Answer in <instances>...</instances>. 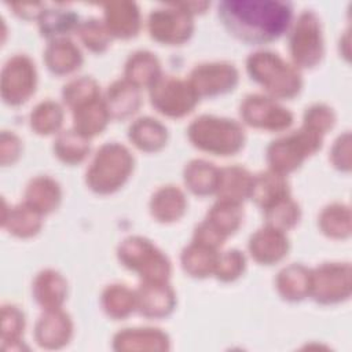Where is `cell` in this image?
<instances>
[{
	"label": "cell",
	"instance_id": "1",
	"mask_svg": "<svg viewBox=\"0 0 352 352\" xmlns=\"http://www.w3.org/2000/svg\"><path fill=\"white\" fill-rule=\"evenodd\" d=\"M219 18L238 40L265 44L276 40L287 29L292 6L272 0H228L219 4Z\"/></svg>",
	"mask_w": 352,
	"mask_h": 352
},
{
	"label": "cell",
	"instance_id": "2",
	"mask_svg": "<svg viewBox=\"0 0 352 352\" xmlns=\"http://www.w3.org/2000/svg\"><path fill=\"white\" fill-rule=\"evenodd\" d=\"M246 67L250 77L274 98L289 99L301 89L300 73L278 54L271 51L254 52L248 58Z\"/></svg>",
	"mask_w": 352,
	"mask_h": 352
},
{
	"label": "cell",
	"instance_id": "3",
	"mask_svg": "<svg viewBox=\"0 0 352 352\" xmlns=\"http://www.w3.org/2000/svg\"><path fill=\"white\" fill-rule=\"evenodd\" d=\"M188 139L199 150L216 155H232L243 146L245 133L234 120L201 116L188 126Z\"/></svg>",
	"mask_w": 352,
	"mask_h": 352
},
{
	"label": "cell",
	"instance_id": "4",
	"mask_svg": "<svg viewBox=\"0 0 352 352\" xmlns=\"http://www.w3.org/2000/svg\"><path fill=\"white\" fill-rule=\"evenodd\" d=\"M132 168L131 153L121 144L107 143L100 147L87 170V184L99 194L113 192L126 182Z\"/></svg>",
	"mask_w": 352,
	"mask_h": 352
},
{
	"label": "cell",
	"instance_id": "5",
	"mask_svg": "<svg viewBox=\"0 0 352 352\" xmlns=\"http://www.w3.org/2000/svg\"><path fill=\"white\" fill-rule=\"evenodd\" d=\"M120 261L140 274L146 282H166L170 274L168 258L150 241L129 236L118 248Z\"/></svg>",
	"mask_w": 352,
	"mask_h": 352
},
{
	"label": "cell",
	"instance_id": "6",
	"mask_svg": "<svg viewBox=\"0 0 352 352\" xmlns=\"http://www.w3.org/2000/svg\"><path fill=\"white\" fill-rule=\"evenodd\" d=\"M320 133L304 126L287 136L274 140L267 157L272 170L278 173H287L301 165L305 157L315 153L320 147Z\"/></svg>",
	"mask_w": 352,
	"mask_h": 352
},
{
	"label": "cell",
	"instance_id": "7",
	"mask_svg": "<svg viewBox=\"0 0 352 352\" xmlns=\"http://www.w3.org/2000/svg\"><path fill=\"white\" fill-rule=\"evenodd\" d=\"M194 30L192 14L183 3L153 10L148 16L150 36L164 44H182Z\"/></svg>",
	"mask_w": 352,
	"mask_h": 352
},
{
	"label": "cell",
	"instance_id": "8",
	"mask_svg": "<svg viewBox=\"0 0 352 352\" xmlns=\"http://www.w3.org/2000/svg\"><path fill=\"white\" fill-rule=\"evenodd\" d=\"M150 98L153 106L169 117L188 114L199 99L190 82L172 76H161L150 87Z\"/></svg>",
	"mask_w": 352,
	"mask_h": 352
},
{
	"label": "cell",
	"instance_id": "9",
	"mask_svg": "<svg viewBox=\"0 0 352 352\" xmlns=\"http://www.w3.org/2000/svg\"><path fill=\"white\" fill-rule=\"evenodd\" d=\"M290 54L296 65L301 67L315 66L323 54V38L320 22L315 12L305 10L290 34Z\"/></svg>",
	"mask_w": 352,
	"mask_h": 352
},
{
	"label": "cell",
	"instance_id": "10",
	"mask_svg": "<svg viewBox=\"0 0 352 352\" xmlns=\"http://www.w3.org/2000/svg\"><path fill=\"white\" fill-rule=\"evenodd\" d=\"M36 82L37 73L32 59L26 55H15L4 63L1 70V99L10 106L22 104L34 92Z\"/></svg>",
	"mask_w": 352,
	"mask_h": 352
},
{
	"label": "cell",
	"instance_id": "11",
	"mask_svg": "<svg viewBox=\"0 0 352 352\" xmlns=\"http://www.w3.org/2000/svg\"><path fill=\"white\" fill-rule=\"evenodd\" d=\"M241 117L246 124L268 131H282L293 122V116L287 109L263 95L246 96L241 104Z\"/></svg>",
	"mask_w": 352,
	"mask_h": 352
},
{
	"label": "cell",
	"instance_id": "12",
	"mask_svg": "<svg viewBox=\"0 0 352 352\" xmlns=\"http://www.w3.org/2000/svg\"><path fill=\"white\" fill-rule=\"evenodd\" d=\"M190 85L199 96H214L228 92L238 82L236 69L224 62L204 63L197 66L190 76Z\"/></svg>",
	"mask_w": 352,
	"mask_h": 352
},
{
	"label": "cell",
	"instance_id": "13",
	"mask_svg": "<svg viewBox=\"0 0 352 352\" xmlns=\"http://www.w3.org/2000/svg\"><path fill=\"white\" fill-rule=\"evenodd\" d=\"M104 25L111 36L129 38L140 28L139 7L133 1H111L104 4Z\"/></svg>",
	"mask_w": 352,
	"mask_h": 352
},
{
	"label": "cell",
	"instance_id": "14",
	"mask_svg": "<svg viewBox=\"0 0 352 352\" xmlns=\"http://www.w3.org/2000/svg\"><path fill=\"white\" fill-rule=\"evenodd\" d=\"M135 296L140 314L151 318L168 315L175 304L173 290L166 282H146Z\"/></svg>",
	"mask_w": 352,
	"mask_h": 352
},
{
	"label": "cell",
	"instance_id": "15",
	"mask_svg": "<svg viewBox=\"0 0 352 352\" xmlns=\"http://www.w3.org/2000/svg\"><path fill=\"white\" fill-rule=\"evenodd\" d=\"M289 243L283 231L267 226L252 235L249 250L252 256L263 264H272L283 258L287 253Z\"/></svg>",
	"mask_w": 352,
	"mask_h": 352
},
{
	"label": "cell",
	"instance_id": "16",
	"mask_svg": "<svg viewBox=\"0 0 352 352\" xmlns=\"http://www.w3.org/2000/svg\"><path fill=\"white\" fill-rule=\"evenodd\" d=\"M342 275L341 265H322L315 272H311V290L316 301L334 302L341 300L342 290L348 286H341L342 280H349L348 272Z\"/></svg>",
	"mask_w": 352,
	"mask_h": 352
},
{
	"label": "cell",
	"instance_id": "17",
	"mask_svg": "<svg viewBox=\"0 0 352 352\" xmlns=\"http://www.w3.org/2000/svg\"><path fill=\"white\" fill-rule=\"evenodd\" d=\"M47 67L55 74H67L80 67L82 56L80 50L69 38L52 40L44 52Z\"/></svg>",
	"mask_w": 352,
	"mask_h": 352
},
{
	"label": "cell",
	"instance_id": "18",
	"mask_svg": "<svg viewBox=\"0 0 352 352\" xmlns=\"http://www.w3.org/2000/svg\"><path fill=\"white\" fill-rule=\"evenodd\" d=\"M250 197L263 209L289 197V187L285 176L275 170H268L253 177Z\"/></svg>",
	"mask_w": 352,
	"mask_h": 352
},
{
	"label": "cell",
	"instance_id": "19",
	"mask_svg": "<svg viewBox=\"0 0 352 352\" xmlns=\"http://www.w3.org/2000/svg\"><path fill=\"white\" fill-rule=\"evenodd\" d=\"M104 103L110 117L125 118L138 111L140 106L139 88L126 80H118L109 87Z\"/></svg>",
	"mask_w": 352,
	"mask_h": 352
},
{
	"label": "cell",
	"instance_id": "20",
	"mask_svg": "<svg viewBox=\"0 0 352 352\" xmlns=\"http://www.w3.org/2000/svg\"><path fill=\"white\" fill-rule=\"evenodd\" d=\"M60 201V188L58 183L47 176H38L30 180L25 190V204L38 213L52 212Z\"/></svg>",
	"mask_w": 352,
	"mask_h": 352
},
{
	"label": "cell",
	"instance_id": "21",
	"mask_svg": "<svg viewBox=\"0 0 352 352\" xmlns=\"http://www.w3.org/2000/svg\"><path fill=\"white\" fill-rule=\"evenodd\" d=\"M70 320L67 315L56 309H47L45 315L40 316L36 324V338L40 345L56 346L59 342H65L70 336Z\"/></svg>",
	"mask_w": 352,
	"mask_h": 352
},
{
	"label": "cell",
	"instance_id": "22",
	"mask_svg": "<svg viewBox=\"0 0 352 352\" xmlns=\"http://www.w3.org/2000/svg\"><path fill=\"white\" fill-rule=\"evenodd\" d=\"M161 77L158 59L148 51L132 54L125 65V80L136 88L151 87Z\"/></svg>",
	"mask_w": 352,
	"mask_h": 352
},
{
	"label": "cell",
	"instance_id": "23",
	"mask_svg": "<svg viewBox=\"0 0 352 352\" xmlns=\"http://www.w3.org/2000/svg\"><path fill=\"white\" fill-rule=\"evenodd\" d=\"M253 184L252 175L241 166H230L220 169V179L217 186L219 199L241 202L250 197Z\"/></svg>",
	"mask_w": 352,
	"mask_h": 352
},
{
	"label": "cell",
	"instance_id": "24",
	"mask_svg": "<svg viewBox=\"0 0 352 352\" xmlns=\"http://www.w3.org/2000/svg\"><path fill=\"white\" fill-rule=\"evenodd\" d=\"M66 282L52 270L40 272L33 283V296L45 309H56L65 300Z\"/></svg>",
	"mask_w": 352,
	"mask_h": 352
},
{
	"label": "cell",
	"instance_id": "25",
	"mask_svg": "<svg viewBox=\"0 0 352 352\" xmlns=\"http://www.w3.org/2000/svg\"><path fill=\"white\" fill-rule=\"evenodd\" d=\"M110 114L104 100L96 98L73 110L74 129L78 133L89 138L92 135L100 133V131L106 126Z\"/></svg>",
	"mask_w": 352,
	"mask_h": 352
},
{
	"label": "cell",
	"instance_id": "26",
	"mask_svg": "<svg viewBox=\"0 0 352 352\" xmlns=\"http://www.w3.org/2000/svg\"><path fill=\"white\" fill-rule=\"evenodd\" d=\"M40 216L41 213H38L36 209L30 208L28 204H22L12 209L3 210L1 226L10 234L26 238L34 235L40 230Z\"/></svg>",
	"mask_w": 352,
	"mask_h": 352
},
{
	"label": "cell",
	"instance_id": "27",
	"mask_svg": "<svg viewBox=\"0 0 352 352\" xmlns=\"http://www.w3.org/2000/svg\"><path fill=\"white\" fill-rule=\"evenodd\" d=\"M129 139L140 150L157 151L166 142V128L154 118L143 117L131 125Z\"/></svg>",
	"mask_w": 352,
	"mask_h": 352
},
{
	"label": "cell",
	"instance_id": "28",
	"mask_svg": "<svg viewBox=\"0 0 352 352\" xmlns=\"http://www.w3.org/2000/svg\"><path fill=\"white\" fill-rule=\"evenodd\" d=\"M219 179L220 169L202 160L191 161L184 169V182L187 187L198 195H208L216 192Z\"/></svg>",
	"mask_w": 352,
	"mask_h": 352
},
{
	"label": "cell",
	"instance_id": "29",
	"mask_svg": "<svg viewBox=\"0 0 352 352\" xmlns=\"http://www.w3.org/2000/svg\"><path fill=\"white\" fill-rule=\"evenodd\" d=\"M150 208L153 216L160 221H175L184 213L186 199L179 188L166 186L153 195Z\"/></svg>",
	"mask_w": 352,
	"mask_h": 352
},
{
	"label": "cell",
	"instance_id": "30",
	"mask_svg": "<svg viewBox=\"0 0 352 352\" xmlns=\"http://www.w3.org/2000/svg\"><path fill=\"white\" fill-rule=\"evenodd\" d=\"M78 16L72 10L50 8L41 12L38 16V29L41 36L56 40L63 38L72 30L78 28Z\"/></svg>",
	"mask_w": 352,
	"mask_h": 352
},
{
	"label": "cell",
	"instance_id": "31",
	"mask_svg": "<svg viewBox=\"0 0 352 352\" xmlns=\"http://www.w3.org/2000/svg\"><path fill=\"white\" fill-rule=\"evenodd\" d=\"M219 254L214 248L202 245L199 242H192L188 248L183 250L182 264L186 272L191 276H206L214 272Z\"/></svg>",
	"mask_w": 352,
	"mask_h": 352
},
{
	"label": "cell",
	"instance_id": "32",
	"mask_svg": "<svg viewBox=\"0 0 352 352\" xmlns=\"http://www.w3.org/2000/svg\"><path fill=\"white\" fill-rule=\"evenodd\" d=\"M276 285L285 298L301 300L311 290V272L302 265L293 264L279 272Z\"/></svg>",
	"mask_w": 352,
	"mask_h": 352
},
{
	"label": "cell",
	"instance_id": "33",
	"mask_svg": "<svg viewBox=\"0 0 352 352\" xmlns=\"http://www.w3.org/2000/svg\"><path fill=\"white\" fill-rule=\"evenodd\" d=\"M242 214L243 213L239 206V202L219 199L217 204H214L210 212L208 213V219L205 221L216 232L226 238L239 227Z\"/></svg>",
	"mask_w": 352,
	"mask_h": 352
},
{
	"label": "cell",
	"instance_id": "34",
	"mask_svg": "<svg viewBox=\"0 0 352 352\" xmlns=\"http://www.w3.org/2000/svg\"><path fill=\"white\" fill-rule=\"evenodd\" d=\"M88 138L74 131H63L55 140V154L66 164H76L85 158L89 151Z\"/></svg>",
	"mask_w": 352,
	"mask_h": 352
},
{
	"label": "cell",
	"instance_id": "35",
	"mask_svg": "<svg viewBox=\"0 0 352 352\" xmlns=\"http://www.w3.org/2000/svg\"><path fill=\"white\" fill-rule=\"evenodd\" d=\"M102 302L110 316L124 318L136 307V296L122 285H111L104 290Z\"/></svg>",
	"mask_w": 352,
	"mask_h": 352
},
{
	"label": "cell",
	"instance_id": "36",
	"mask_svg": "<svg viewBox=\"0 0 352 352\" xmlns=\"http://www.w3.org/2000/svg\"><path fill=\"white\" fill-rule=\"evenodd\" d=\"M63 111L60 106L52 100L41 102L30 114V125L40 135H48L62 125Z\"/></svg>",
	"mask_w": 352,
	"mask_h": 352
},
{
	"label": "cell",
	"instance_id": "37",
	"mask_svg": "<svg viewBox=\"0 0 352 352\" xmlns=\"http://www.w3.org/2000/svg\"><path fill=\"white\" fill-rule=\"evenodd\" d=\"M265 216L270 227L285 231L298 221L300 209L298 205L290 197H286L274 204L272 206L267 208Z\"/></svg>",
	"mask_w": 352,
	"mask_h": 352
},
{
	"label": "cell",
	"instance_id": "38",
	"mask_svg": "<svg viewBox=\"0 0 352 352\" xmlns=\"http://www.w3.org/2000/svg\"><path fill=\"white\" fill-rule=\"evenodd\" d=\"M96 98H99V89L96 82L89 77L76 78L63 88V100L73 110Z\"/></svg>",
	"mask_w": 352,
	"mask_h": 352
},
{
	"label": "cell",
	"instance_id": "39",
	"mask_svg": "<svg viewBox=\"0 0 352 352\" xmlns=\"http://www.w3.org/2000/svg\"><path fill=\"white\" fill-rule=\"evenodd\" d=\"M77 32L85 47L95 52L104 51L111 38V34L106 28L104 22L102 23L96 18H89L81 22L77 28Z\"/></svg>",
	"mask_w": 352,
	"mask_h": 352
},
{
	"label": "cell",
	"instance_id": "40",
	"mask_svg": "<svg viewBox=\"0 0 352 352\" xmlns=\"http://www.w3.org/2000/svg\"><path fill=\"white\" fill-rule=\"evenodd\" d=\"M245 268V257L238 250H228L219 256L214 272L221 280H232L238 278Z\"/></svg>",
	"mask_w": 352,
	"mask_h": 352
},
{
	"label": "cell",
	"instance_id": "41",
	"mask_svg": "<svg viewBox=\"0 0 352 352\" xmlns=\"http://www.w3.org/2000/svg\"><path fill=\"white\" fill-rule=\"evenodd\" d=\"M1 338L4 342L18 341L23 331V314L15 305H3L1 308Z\"/></svg>",
	"mask_w": 352,
	"mask_h": 352
},
{
	"label": "cell",
	"instance_id": "42",
	"mask_svg": "<svg viewBox=\"0 0 352 352\" xmlns=\"http://www.w3.org/2000/svg\"><path fill=\"white\" fill-rule=\"evenodd\" d=\"M333 120H334L333 113L327 107L316 104L311 109H307L304 126H307L318 133H323L322 131H324L333 125Z\"/></svg>",
	"mask_w": 352,
	"mask_h": 352
},
{
	"label": "cell",
	"instance_id": "43",
	"mask_svg": "<svg viewBox=\"0 0 352 352\" xmlns=\"http://www.w3.org/2000/svg\"><path fill=\"white\" fill-rule=\"evenodd\" d=\"M21 140L19 138L8 131L1 132L0 139V157H1V165H10L15 162L21 153Z\"/></svg>",
	"mask_w": 352,
	"mask_h": 352
},
{
	"label": "cell",
	"instance_id": "44",
	"mask_svg": "<svg viewBox=\"0 0 352 352\" xmlns=\"http://www.w3.org/2000/svg\"><path fill=\"white\" fill-rule=\"evenodd\" d=\"M320 226L329 235L341 236V206L334 205L326 208L320 216Z\"/></svg>",
	"mask_w": 352,
	"mask_h": 352
},
{
	"label": "cell",
	"instance_id": "45",
	"mask_svg": "<svg viewBox=\"0 0 352 352\" xmlns=\"http://www.w3.org/2000/svg\"><path fill=\"white\" fill-rule=\"evenodd\" d=\"M10 7H12L15 12L25 19H32L34 16L38 18L44 11L41 4H12Z\"/></svg>",
	"mask_w": 352,
	"mask_h": 352
}]
</instances>
